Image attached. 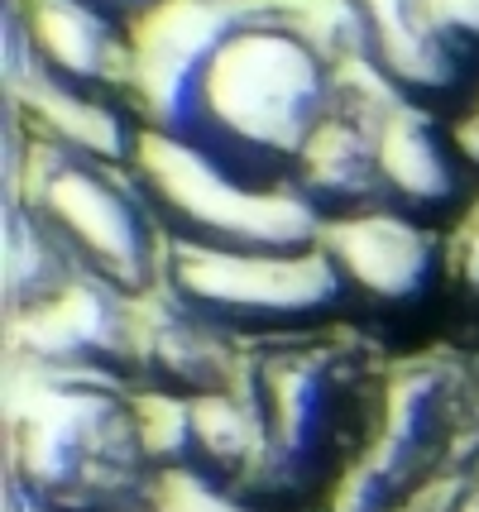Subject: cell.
Instances as JSON below:
<instances>
[{"label": "cell", "instance_id": "4", "mask_svg": "<svg viewBox=\"0 0 479 512\" xmlns=\"http://www.w3.org/2000/svg\"><path fill=\"white\" fill-rule=\"evenodd\" d=\"M130 178L159 221L163 245L211 254H307L326 235V225L288 187H245L154 130L139 134Z\"/></svg>", "mask_w": 479, "mask_h": 512}, {"label": "cell", "instance_id": "15", "mask_svg": "<svg viewBox=\"0 0 479 512\" xmlns=\"http://www.w3.org/2000/svg\"><path fill=\"white\" fill-rule=\"evenodd\" d=\"M0 235H5V259H0V278H5V316H29L44 302H53L72 278H82L68 249L58 245V235L44 225V216L20 197L5 192V216H0Z\"/></svg>", "mask_w": 479, "mask_h": 512}, {"label": "cell", "instance_id": "8", "mask_svg": "<svg viewBox=\"0 0 479 512\" xmlns=\"http://www.w3.org/2000/svg\"><path fill=\"white\" fill-rule=\"evenodd\" d=\"M10 335L29 369L106 374L120 383L139 374V302L87 273L39 312L15 316Z\"/></svg>", "mask_w": 479, "mask_h": 512}, {"label": "cell", "instance_id": "7", "mask_svg": "<svg viewBox=\"0 0 479 512\" xmlns=\"http://www.w3.org/2000/svg\"><path fill=\"white\" fill-rule=\"evenodd\" d=\"M345 58L412 111L460 125L479 101V77L441 34L432 0H331Z\"/></svg>", "mask_w": 479, "mask_h": 512}, {"label": "cell", "instance_id": "17", "mask_svg": "<svg viewBox=\"0 0 479 512\" xmlns=\"http://www.w3.org/2000/svg\"><path fill=\"white\" fill-rule=\"evenodd\" d=\"M432 15L465 67L479 77V0H432Z\"/></svg>", "mask_w": 479, "mask_h": 512}, {"label": "cell", "instance_id": "2", "mask_svg": "<svg viewBox=\"0 0 479 512\" xmlns=\"http://www.w3.org/2000/svg\"><path fill=\"white\" fill-rule=\"evenodd\" d=\"M154 460L139 393L106 374L29 369L10 402V493L29 512H144Z\"/></svg>", "mask_w": 479, "mask_h": 512}, {"label": "cell", "instance_id": "9", "mask_svg": "<svg viewBox=\"0 0 479 512\" xmlns=\"http://www.w3.org/2000/svg\"><path fill=\"white\" fill-rule=\"evenodd\" d=\"M34 58V82L77 101L135 106L139 39L77 0H15ZM20 96V91H15Z\"/></svg>", "mask_w": 479, "mask_h": 512}, {"label": "cell", "instance_id": "11", "mask_svg": "<svg viewBox=\"0 0 479 512\" xmlns=\"http://www.w3.org/2000/svg\"><path fill=\"white\" fill-rule=\"evenodd\" d=\"M379 173H384V211L432 230L441 221H460L479 197L470 187L475 163L460 149L456 125L441 115L412 111L393 96L379 130Z\"/></svg>", "mask_w": 479, "mask_h": 512}, {"label": "cell", "instance_id": "12", "mask_svg": "<svg viewBox=\"0 0 479 512\" xmlns=\"http://www.w3.org/2000/svg\"><path fill=\"white\" fill-rule=\"evenodd\" d=\"M321 249L331 254L336 273L369 307H417L427 302L436 278L446 273V245L432 225H417L393 211L355 216L326 225Z\"/></svg>", "mask_w": 479, "mask_h": 512}, {"label": "cell", "instance_id": "18", "mask_svg": "<svg viewBox=\"0 0 479 512\" xmlns=\"http://www.w3.org/2000/svg\"><path fill=\"white\" fill-rule=\"evenodd\" d=\"M77 5H87V10L101 15V20H111V24H120V29H130V34H139L149 20H159L173 0H77Z\"/></svg>", "mask_w": 479, "mask_h": 512}, {"label": "cell", "instance_id": "10", "mask_svg": "<svg viewBox=\"0 0 479 512\" xmlns=\"http://www.w3.org/2000/svg\"><path fill=\"white\" fill-rule=\"evenodd\" d=\"M384 106H388V91H379L369 77L365 82L350 77L336 115L317 130V139L307 144V154L297 158L288 192L321 225L384 211V173H379Z\"/></svg>", "mask_w": 479, "mask_h": 512}, {"label": "cell", "instance_id": "5", "mask_svg": "<svg viewBox=\"0 0 479 512\" xmlns=\"http://www.w3.org/2000/svg\"><path fill=\"white\" fill-rule=\"evenodd\" d=\"M159 292L221 335L297 340L350 307V288L326 249L307 254H211L168 245Z\"/></svg>", "mask_w": 479, "mask_h": 512}, {"label": "cell", "instance_id": "16", "mask_svg": "<svg viewBox=\"0 0 479 512\" xmlns=\"http://www.w3.org/2000/svg\"><path fill=\"white\" fill-rule=\"evenodd\" d=\"M446 268H451L456 288L479 302V197L470 201V211L456 221V235L446 240Z\"/></svg>", "mask_w": 479, "mask_h": 512}, {"label": "cell", "instance_id": "13", "mask_svg": "<svg viewBox=\"0 0 479 512\" xmlns=\"http://www.w3.org/2000/svg\"><path fill=\"white\" fill-rule=\"evenodd\" d=\"M446 407H451L446 369L417 364L408 374H398L379 407L374 446L345 479L336 512H384L412 484V474L427 465L432 446L441 441V426H446Z\"/></svg>", "mask_w": 479, "mask_h": 512}, {"label": "cell", "instance_id": "1", "mask_svg": "<svg viewBox=\"0 0 479 512\" xmlns=\"http://www.w3.org/2000/svg\"><path fill=\"white\" fill-rule=\"evenodd\" d=\"M135 39L144 130L264 192L293 182L350 87L336 20L288 0H173Z\"/></svg>", "mask_w": 479, "mask_h": 512}, {"label": "cell", "instance_id": "6", "mask_svg": "<svg viewBox=\"0 0 479 512\" xmlns=\"http://www.w3.org/2000/svg\"><path fill=\"white\" fill-rule=\"evenodd\" d=\"M350 374L355 359L341 345H321L312 335L259 345V355L240 374V388L250 393L264 431V460L250 484L254 498H297L326 479L341 441Z\"/></svg>", "mask_w": 479, "mask_h": 512}, {"label": "cell", "instance_id": "3", "mask_svg": "<svg viewBox=\"0 0 479 512\" xmlns=\"http://www.w3.org/2000/svg\"><path fill=\"white\" fill-rule=\"evenodd\" d=\"M5 192H20L44 216V225L77 264V273L101 278L135 302L159 292L168 245L125 163H111V158L29 130L24 173Z\"/></svg>", "mask_w": 479, "mask_h": 512}, {"label": "cell", "instance_id": "14", "mask_svg": "<svg viewBox=\"0 0 479 512\" xmlns=\"http://www.w3.org/2000/svg\"><path fill=\"white\" fill-rule=\"evenodd\" d=\"M240 374L245 369H235L230 335L197 321L163 292L139 302V379L154 393H173V398L226 393L240 388L235 383Z\"/></svg>", "mask_w": 479, "mask_h": 512}, {"label": "cell", "instance_id": "19", "mask_svg": "<svg viewBox=\"0 0 479 512\" xmlns=\"http://www.w3.org/2000/svg\"><path fill=\"white\" fill-rule=\"evenodd\" d=\"M456 134H460V149H465V158L475 163V173H479V101H475V111L456 125Z\"/></svg>", "mask_w": 479, "mask_h": 512}]
</instances>
